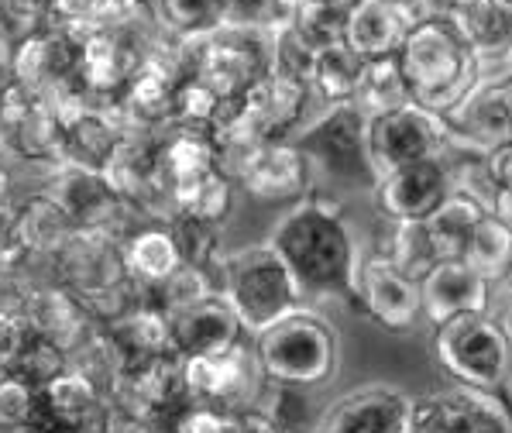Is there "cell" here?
<instances>
[{"label":"cell","mask_w":512,"mask_h":433,"mask_svg":"<svg viewBox=\"0 0 512 433\" xmlns=\"http://www.w3.org/2000/svg\"><path fill=\"white\" fill-rule=\"evenodd\" d=\"M485 214H488V207L482 200H475L471 193L454 190L447 196V200L437 207V214L430 220H423L433 251H437V262H454V258H461L471 241V234H475L478 220Z\"/></svg>","instance_id":"cell-26"},{"label":"cell","mask_w":512,"mask_h":433,"mask_svg":"<svg viewBox=\"0 0 512 433\" xmlns=\"http://www.w3.org/2000/svg\"><path fill=\"white\" fill-rule=\"evenodd\" d=\"M35 409H38V392L28 382L0 372V433L25 430L35 420Z\"/></svg>","instance_id":"cell-39"},{"label":"cell","mask_w":512,"mask_h":433,"mask_svg":"<svg viewBox=\"0 0 512 433\" xmlns=\"http://www.w3.org/2000/svg\"><path fill=\"white\" fill-rule=\"evenodd\" d=\"M231 207H234V183L224 176V172L214 169V172H207L196 186H189L183 196H176L172 214H189L196 220H207V224L224 227Z\"/></svg>","instance_id":"cell-34"},{"label":"cell","mask_w":512,"mask_h":433,"mask_svg":"<svg viewBox=\"0 0 512 433\" xmlns=\"http://www.w3.org/2000/svg\"><path fill=\"white\" fill-rule=\"evenodd\" d=\"M11 310L21 317V324L31 337L55 344L66 351V358L83 344V337L90 334L97 324H90V317L83 313L80 299L66 293L62 286H38L28 289L18 303H11Z\"/></svg>","instance_id":"cell-20"},{"label":"cell","mask_w":512,"mask_h":433,"mask_svg":"<svg viewBox=\"0 0 512 433\" xmlns=\"http://www.w3.org/2000/svg\"><path fill=\"white\" fill-rule=\"evenodd\" d=\"M42 196L62 210L73 231H110L117 238V220L124 217V203L110 190L104 172L59 162Z\"/></svg>","instance_id":"cell-14"},{"label":"cell","mask_w":512,"mask_h":433,"mask_svg":"<svg viewBox=\"0 0 512 433\" xmlns=\"http://www.w3.org/2000/svg\"><path fill=\"white\" fill-rule=\"evenodd\" d=\"M351 310H358L361 317H368L389 334H409L423 320L420 282L409 279L385 258L368 255L361 258L358 272H354Z\"/></svg>","instance_id":"cell-12"},{"label":"cell","mask_w":512,"mask_h":433,"mask_svg":"<svg viewBox=\"0 0 512 433\" xmlns=\"http://www.w3.org/2000/svg\"><path fill=\"white\" fill-rule=\"evenodd\" d=\"M52 258L55 275H59L55 286H62L76 299L107 293V289L131 282L121 262V241L110 231H73L52 251Z\"/></svg>","instance_id":"cell-13"},{"label":"cell","mask_w":512,"mask_h":433,"mask_svg":"<svg viewBox=\"0 0 512 433\" xmlns=\"http://www.w3.org/2000/svg\"><path fill=\"white\" fill-rule=\"evenodd\" d=\"M413 396L396 385H361L324 406L313 433H406Z\"/></svg>","instance_id":"cell-17"},{"label":"cell","mask_w":512,"mask_h":433,"mask_svg":"<svg viewBox=\"0 0 512 433\" xmlns=\"http://www.w3.org/2000/svg\"><path fill=\"white\" fill-rule=\"evenodd\" d=\"M293 145L313 169V183L372 190L375 176L365 159V117L351 104H334L320 117H310L293 135Z\"/></svg>","instance_id":"cell-7"},{"label":"cell","mask_w":512,"mask_h":433,"mask_svg":"<svg viewBox=\"0 0 512 433\" xmlns=\"http://www.w3.org/2000/svg\"><path fill=\"white\" fill-rule=\"evenodd\" d=\"M217 296L231 306L248 337L303 306L286 265L265 241L224 251L217 269Z\"/></svg>","instance_id":"cell-5"},{"label":"cell","mask_w":512,"mask_h":433,"mask_svg":"<svg viewBox=\"0 0 512 433\" xmlns=\"http://www.w3.org/2000/svg\"><path fill=\"white\" fill-rule=\"evenodd\" d=\"M447 148L444 121L430 110L403 104L385 114L365 117V159L375 179L413 162L440 159Z\"/></svg>","instance_id":"cell-8"},{"label":"cell","mask_w":512,"mask_h":433,"mask_svg":"<svg viewBox=\"0 0 512 433\" xmlns=\"http://www.w3.org/2000/svg\"><path fill=\"white\" fill-rule=\"evenodd\" d=\"M62 368H69V358L62 348H55V344L42 341V337H25V344H21L18 351H14V358L7 361L0 372L14 375V379L28 382L31 389H42L45 382L55 379V375L62 372Z\"/></svg>","instance_id":"cell-38"},{"label":"cell","mask_w":512,"mask_h":433,"mask_svg":"<svg viewBox=\"0 0 512 433\" xmlns=\"http://www.w3.org/2000/svg\"><path fill=\"white\" fill-rule=\"evenodd\" d=\"M495 286H488L478 272H471L461 258L437 262L420 279V306L430 327L444 324L461 313H492Z\"/></svg>","instance_id":"cell-19"},{"label":"cell","mask_w":512,"mask_h":433,"mask_svg":"<svg viewBox=\"0 0 512 433\" xmlns=\"http://www.w3.org/2000/svg\"><path fill=\"white\" fill-rule=\"evenodd\" d=\"M344 18H348V7L296 4L293 18H289V31L317 55L344 42Z\"/></svg>","instance_id":"cell-35"},{"label":"cell","mask_w":512,"mask_h":433,"mask_svg":"<svg viewBox=\"0 0 512 433\" xmlns=\"http://www.w3.org/2000/svg\"><path fill=\"white\" fill-rule=\"evenodd\" d=\"M296 11V0H224L220 7V28L238 31H272L286 28Z\"/></svg>","instance_id":"cell-37"},{"label":"cell","mask_w":512,"mask_h":433,"mask_svg":"<svg viewBox=\"0 0 512 433\" xmlns=\"http://www.w3.org/2000/svg\"><path fill=\"white\" fill-rule=\"evenodd\" d=\"M251 351H255L265 382L320 389L337 372L341 337L324 313H317L313 306H299L265 330L251 334Z\"/></svg>","instance_id":"cell-3"},{"label":"cell","mask_w":512,"mask_h":433,"mask_svg":"<svg viewBox=\"0 0 512 433\" xmlns=\"http://www.w3.org/2000/svg\"><path fill=\"white\" fill-rule=\"evenodd\" d=\"M183 385L189 403H200L220 413H241L258 403L265 389V375L251 351V337L231 344L217 354L183 361Z\"/></svg>","instance_id":"cell-9"},{"label":"cell","mask_w":512,"mask_h":433,"mask_svg":"<svg viewBox=\"0 0 512 433\" xmlns=\"http://www.w3.org/2000/svg\"><path fill=\"white\" fill-rule=\"evenodd\" d=\"M461 262L471 272H478L488 286L499 289V282L506 286L509 269H512V227L495 220L492 214H485L478 220L475 234H471L468 248H464Z\"/></svg>","instance_id":"cell-29"},{"label":"cell","mask_w":512,"mask_h":433,"mask_svg":"<svg viewBox=\"0 0 512 433\" xmlns=\"http://www.w3.org/2000/svg\"><path fill=\"white\" fill-rule=\"evenodd\" d=\"M25 337H28V330L21 324V317L11 310V306L0 303V368L14 358V351L25 344Z\"/></svg>","instance_id":"cell-43"},{"label":"cell","mask_w":512,"mask_h":433,"mask_svg":"<svg viewBox=\"0 0 512 433\" xmlns=\"http://www.w3.org/2000/svg\"><path fill=\"white\" fill-rule=\"evenodd\" d=\"M121 262L128 279L141 289H152L179 269V251L165 220H148L121 234Z\"/></svg>","instance_id":"cell-23"},{"label":"cell","mask_w":512,"mask_h":433,"mask_svg":"<svg viewBox=\"0 0 512 433\" xmlns=\"http://www.w3.org/2000/svg\"><path fill=\"white\" fill-rule=\"evenodd\" d=\"M375 251L372 255L385 258L389 265H396L399 272H406L409 279L420 282L433 265H437V251L430 244L427 224H409V220H382L378 217L375 231Z\"/></svg>","instance_id":"cell-27"},{"label":"cell","mask_w":512,"mask_h":433,"mask_svg":"<svg viewBox=\"0 0 512 433\" xmlns=\"http://www.w3.org/2000/svg\"><path fill=\"white\" fill-rule=\"evenodd\" d=\"M269 248L286 265L303 306L344 303L351 306L354 272L361 262V244L344 214L341 200L313 190L275 220Z\"/></svg>","instance_id":"cell-1"},{"label":"cell","mask_w":512,"mask_h":433,"mask_svg":"<svg viewBox=\"0 0 512 433\" xmlns=\"http://www.w3.org/2000/svg\"><path fill=\"white\" fill-rule=\"evenodd\" d=\"M348 104L358 110L361 117H375V114H385V110L409 104L406 80L392 55H385V59H365Z\"/></svg>","instance_id":"cell-30"},{"label":"cell","mask_w":512,"mask_h":433,"mask_svg":"<svg viewBox=\"0 0 512 433\" xmlns=\"http://www.w3.org/2000/svg\"><path fill=\"white\" fill-rule=\"evenodd\" d=\"M255 406L279 427V433H313L317 416H320V413H313L310 389H293V385L265 382Z\"/></svg>","instance_id":"cell-33"},{"label":"cell","mask_w":512,"mask_h":433,"mask_svg":"<svg viewBox=\"0 0 512 433\" xmlns=\"http://www.w3.org/2000/svg\"><path fill=\"white\" fill-rule=\"evenodd\" d=\"M244 327L231 313V306L220 296H210L203 303L179 310L169 317V351L176 358H203V354H217L231 344L244 341Z\"/></svg>","instance_id":"cell-21"},{"label":"cell","mask_w":512,"mask_h":433,"mask_svg":"<svg viewBox=\"0 0 512 433\" xmlns=\"http://www.w3.org/2000/svg\"><path fill=\"white\" fill-rule=\"evenodd\" d=\"M104 330L110 334V341H114L117 354H121L124 368L148 358H159V354H169V317L148 303L131 306L121 320H114Z\"/></svg>","instance_id":"cell-25"},{"label":"cell","mask_w":512,"mask_h":433,"mask_svg":"<svg viewBox=\"0 0 512 433\" xmlns=\"http://www.w3.org/2000/svg\"><path fill=\"white\" fill-rule=\"evenodd\" d=\"M447 21L482 59H509L512 0H458Z\"/></svg>","instance_id":"cell-24"},{"label":"cell","mask_w":512,"mask_h":433,"mask_svg":"<svg viewBox=\"0 0 512 433\" xmlns=\"http://www.w3.org/2000/svg\"><path fill=\"white\" fill-rule=\"evenodd\" d=\"M11 433H35V430H28V427H25V430H11Z\"/></svg>","instance_id":"cell-46"},{"label":"cell","mask_w":512,"mask_h":433,"mask_svg":"<svg viewBox=\"0 0 512 433\" xmlns=\"http://www.w3.org/2000/svg\"><path fill=\"white\" fill-rule=\"evenodd\" d=\"M155 4H159V21L165 25V31H172L179 42L214 35L220 28L224 0H155Z\"/></svg>","instance_id":"cell-36"},{"label":"cell","mask_w":512,"mask_h":433,"mask_svg":"<svg viewBox=\"0 0 512 433\" xmlns=\"http://www.w3.org/2000/svg\"><path fill=\"white\" fill-rule=\"evenodd\" d=\"M165 227H169L172 241H176L179 262L217 279L220 258H224V248H220V227L207 224V220H196L189 214H172L165 220Z\"/></svg>","instance_id":"cell-32"},{"label":"cell","mask_w":512,"mask_h":433,"mask_svg":"<svg viewBox=\"0 0 512 433\" xmlns=\"http://www.w3.org/2000/svg\"><path fill=\"white\" fill-rule=\"evenodd\" d=\"M372 193H375V207L382 220L423 224V220H430L437 214L440 203L454 193V183H451V172H447L444 155H440V159L403 165V169L375 179Z\"/></svg>","instance_id":"cell-15"},{"label":"cell","mask_w":512,"mask_h":433,"mask_svg":"<svg viewBox=\"0 0 512 433\" xmlns=\"http://www.w3.org/2000/svg\"><path fill=\"white\" fill-rule=\"evenodd\" d=\"M141 59H145V52L131 45L128 28L93 31V35L80 38L73 80L80 83L86 97H114V93H124Z\"/></svg>","instance_id":"cell-18"},{"label":"cell","mask_w":512,"mask_h":433,"mask_svg":"<svg viewBox=\"0 0 512 433\" xmlns=\"http://www.w3.org/2000/svg\"><path fill=\"white\" fill-rule=\"evenodd\" d=\"M93 7H97V0H49V21L76 35V31L86 28Z\"/></svg>","instance_id":"cell-41"},{"label":"cell","mask_w":512,"mask_h":433,"mask_svg":"<svg viewBox=\"0 0 512 433\" xmlns=\"http://www.w3.org/2000/svg\"><path fill=\"white\" fill-rule=\"evenodd\" d=\"M406 433H512L506 396L464 389H433L413 396Z\"/></svg>","instance_id":"cell-11"},{"label":"cell","mask_w":512,"mask_h":433,"mask_svg":"<svg viewBox=\"0 0 512 433\" xmlns=\"http://www.w3.org/2000/svg\"><path fill=\"white\" fill-rule=\"evenodd\" d=\"M409 31V21L396 0H351L344 18V45L361 59H385L396 55Z\"/></svg>","instance_id":"cell-22"},{"label":"cell","mask_w":512,"mask_h":433,"mask_svg":"<svg viewBox=\"0 0 512 433\" xmlns=\"http://www.w3.org/2000/svg\"><path fill=\"white\" fill-rule=\"evenodd\" d=\"M512 141H502V145L488 148V152H482V172L488 179V186L495 190H512Z\"/></svg>","instance_id":"cell-40"},{"label":"cell","mask_w":512,"mask_h":433,"mask_svg":"<svg viewBox=\"0 0 512 433\" xmlns=\"http://www.w3.org/2000/svg\"><path fill=\"white\" fill-rule=\"evenodd\" d=\"M241 121L258 141H293V135L310 121L313 93L306 83L265 73L251 90L238 97Z\"/></svg>","instance_id":"cell-16"},{"label":"cell","mask_w":512,"mask_h":433,"mask_svg":"<svg viewBox=\"0 0 512 433\" xmlns=\"http://www.w3.org/2000/svg\"><path fill=\"white\" fill-rule=\"evenodd\" d=\"M217 172H224L234 190L251 193L265 203H296L313 193V169L293 141L231 138L214 145Z\"/></svg>","instance_id":"cell-6"},{"label":"cell","mask_w":512,"mask_h":433,"mask_svg":"<svg viewBox=\"0 0 512 433\" xmlns=\"http://www.w3.org/2000/svg\"><path fill=\"white\" fill-rule=\"evenodd\" d=\"M361 66H365V59H361L358 52H351L344 42L327 52H317L313 73H310L313 100H320V104H327V107L348 104L354 83H358V76H361Z\"/></svg>","instance_id":"cell-31"},{"label":"cell","mask_w":512,"mask_h":433,"mask_svg":"<svg viewBox=\"0 0 512 433\" xmlns=\"http://www.w3.org/2000/svg\"><path fill=\"white\" fill-rule=\"evenodd\" d=\"M433 361L454 385L492 396L509 392L512 341L509 327L492 313H461L433 327Z\"/></svg>","instance_id":"cell-4"},{"label":"cell","mask_w":512,"mask_h":433,"mask_svg":"<svg viewBox=\"0 0 512 433\" xmlns=\"http://www.w3.org/2000/svg\"><path fill=\"white\" fill-rule=\"evenodd\" d=\"M454 4L458 0H396V7L403 11V18L413 25H423V21H440V18H451Z\"/></svg>","instance_id":"cell-42"},{"label":"cell","mask_w":512,"mask_h":433,"mask_svg":"<svg viewBox=\"0 0 512 433\" xmlns=\"http://www.w3.org/2000/svg\"><path fill=\"white\" fill-rule=\"evenodd\" d=\"M296 4H324V7H348L351 0H296Z\"/></svg>","instance_id":"cell-45"},{"label":"cell","mask_w":512,"mask_h":433,"mask_svg":"<svg viewBox=\"0 0 512 433\" xmlns=\"http://www.w3.org/2000/svg\"><path fill=\"white\" fill-rule=\"evenodd\" d=\"M234 423H238V433H279V427H275V423L258 406L234 413Z\"/></svg>","instance_id":"cell-44"},{"label":"cell","mask_w":512,"mask_h":433,"mask_svg":"<svg viewBox=\"0 0 512 433\" xmlns=\"http://www.w3.org/2000/svg\"><path fill=\"white\" fill-rule=\"evenodd\" d=\"M392 59L406 80L409 104L437 117L458 107L485 73L482 55L464 42L461 31L447 18L413 25Z\"/></svg>","instance_id":"cell-2"},{"label":"cell","mask_w":512,"mask_h":433,"mask_svg":"<svg viewBox=\"0 0 512 433\" xmlns=\"http://www.w3.org/2000/svg\"><path fill=\"white\" fill-rule=\"evenodd\" d=\"M69 234H73V224L42 193L31 196L25 207L11 217V238L25 255H52Z\"/></svg>","instance_id":"cell-28"},{"label":"cell","mask_w":512,"mask_h":433,"mask_svg":"<svg viewBox=\"0 0 512 433\" xmlns=\"http://www.w3.org/2000/svg\"><path fill=\"white\" fill-rule=\"evenodd\" d=\"M485 73L471 86V93L458 107L447 110L444 121L447 141L471 152H488V148L512 141V80L509 66L499 69V62L509 59H482Z\"/></svg>","instance_id":"cell-10"}]
</instances>
